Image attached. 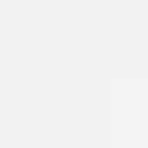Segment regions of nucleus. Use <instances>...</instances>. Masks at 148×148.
Segmentation results:
<instances>
[]
</instances>
